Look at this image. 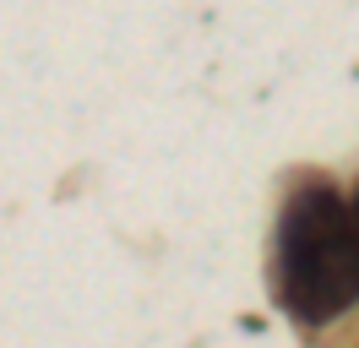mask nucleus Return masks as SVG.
Here are the masks:
<instances>
[{"instance_id":"nucleus-1","label":"nucleus","mask_w":359,"mask_h":348,"mask_svg":"<svg viewBox=\"0 0 359 348\" xmlns=\"http://www.w3.org/2000/svg\"><path fill=\"white\" fill-rule=\"evenodd\" d=\"M278 300L294 321L327 326L359 300V207L332 185H299L278 218Z\"/></svg>"},{"instance_id":"nucleus-2","label":"nucleus","mask_w":359,"mask_h":348,"mask_svg":"<svg viewBox=\"0 0 359 348\" xmlns=\"http://www.w3.org/2000/svg\"><path fill=\"white\" fill-rule=\"evenodd\" d=\"M354 207H359V196H354Z\"/></svg>"}]
</instances>
